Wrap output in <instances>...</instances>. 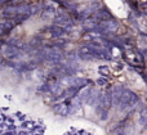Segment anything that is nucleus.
Masks as SVG:
<instances>
[{"label":"nucleus","instance_id":"f257e3e1","mask_svg":"<svg viewBox=\"0 0 147 135\" xmlns=\"http://www.w3.org/2000/svg\"><path fill=\"white\" fill-rule=\"evenodd\" d=\"M137 103H138L137 95L133 92H130V90H124V93H123V95H121V99H120L117 106H119L120 111H125V110H128V108L134 107Z\"/></svg>","mask_w":147,"mask_h":135},{"label":"nucleus","instance_id":"f03ea898","mask_svg":"<svg viewBox=\"0 0 147 135\" xmlns=\"http://www.w3.org/2000/svg\"><path fill=\"white\" fill-rule=\"evenodd\" d=\"M117 27H119V23L111 18V19L99 22L94 31H97V32H99V33H111V32H115V31L117 30Z\"/></svg>","mask_w":147,"mask_h":135},{"label":"nucleus","instance_id":"7ed1b4c3","mask_svg":"<svg viewBox=\"0 0 147 135\" xmlns=\"http://www.w3.org/2000/svg\"><path fill=\"white\" fill-rule=\"evenodd\" d=\"M4 55L7 57L8 59H17L21 57V53L18 50L17 46H13V45H7L4 49Z\"/></svg>","mask_w":147,"mask_h":135},{"label":"nucleus","instance_id":"20e7f679","mask_svg":"<svg viewBox=\"0 0 147 135\" xmlns=\"http://www.w3.org/2000/svg\"><path fill=\"white\" fill-rule=\"evenodd\" d=\"M124 90L125 89L121 86V85H116V86L112 89V104H119Z\"/></svg>","mask_w":147,"mask_h":135},{"label":"nucleus","instance_id":"39448f33","mask_svg":"<svg viewBox=\"0 0 147 135\" xmlns=\"http://www.w3.org/2000/svg\"><path fill=\"white\" fill-rule=\"evenodd\" d=\"M92 17L97 21V22H103V21H107V19H111V14H110L107 10H97V12L93 13Z\"/></svg>","mask_w":147,"mask_h":135},{"label":"nucleus","instance_id":"423d86ee","mask_svg":"<svg viewBox=\"0 0 147 135\" xmlns=\"http://www.w3.org/2000/svg\"><path fill=\"white\" fill-rule=\"evenodd\" d=\"M48 31L52 33V36H54V37H62V36L66 33V30L59 25L51 26V27H48Z\"/></svg>","mask_w":147,"mask_h":135},{"label":"nucleus","instance_id":"0eeeda50","mask_svg":"<svg viewBox=\"0 0 147 135\" xmlns=\"http://www.w3.org/2000/svg\"><path fill=\"white\" fill-rule=\"evenodd\" d=\"M101 99H102L101 93H99L98 90H92L90 97H89V99L86 100V104H89V106H97V103H98Z\"/></svg>","mask_w":147,"mask_h":135},{"label":"nucleus","instance_id":"6e6552de","mask_svg":"<svg viewBox=\"0 0 147 135\" xmlns=\"http://www.w3.org/2000/svg\"><path fill=\"white\" fill-rule=\"evenodd\" d=\"M54 111H56L57 115L62 116V117H66L69 115V107L66 106V103H59V104L54 106Z\"/></svg>","mask_w":147,"mask_h":135},{"label":"nucleus","instance_id":"1a4fd4ad","mask_svg":"<svg viewBox=\"0 0 147 135\" xmlns=\"http://www.w3.org/2000/svg\"><path fill=\"white\" fill-rule=\"evenodd\" d=\"M112 104V92H106L103 94V97H102V106H103V108H106V110H109L110 107H111Z\"/></svg>","mask_w":147,"mask_h":135},{"label":"nucleus","instance_id":"9d476101","mask_svg":"<svg viewBox=\"0 0 147 135\" xmlns=\"http://www.w3.org/2000/svg\"><path fill=\"white\" fill-rule=\"evenodd\" d=\"M138 124L141 126L147 125V108L146 107H142L140 110V113H138Z\"/></svg>","mask_w":147,"mask_h":135},{"label":"nucleus","instance_id":"9b49d317","mask_svg":"<svg viewBox=\"0 0 147 135\" xmlns=\"http://www.w3.org/2000/svg\"><path fill=\"white\" fill-rule=\"evenodd\" d=\"M4 17H16L17 15V7H8L3 10Z\"/></svg>","mask_w":147,"mask_h":135},{"label":"nucleus","instance_id":"f8f14e48","mask_svg":"<svg viewBox=\"0 0 147 135\" xmlns=\"http://www.w3.org/2000/svg\"><path fill=\"white\" fill-rule=\"evenodd\" d=\"M54 13H56V10H54L53 7H48L43 12V17L47 18V17H51V15H53Z\"/></svg>","mask_w":147,"mask_h":135},{"label":"nucleus","instance_id":"ddd939ff","mask_svg":"<svg viewBox=\"0 0 147 135\" xmlns=\"http://www.w3.org/2000/svg\"><path fill=\"white\" fill-rule=\"evenodd\" d=\"M98 115H99V118H101L102 121L107 120V117H109V110H106V108H103V110H102L101 112L98 113Z\"/></svg>","mask_w":147,"mask_h":135},{"label":"nucleus","instance_id":"4468645a","mask_svg":"<svg viewBox=\"0 0 147 135\" xmlns=\"http://www.w3.org/2000/svg\"><path fill=\"white\" fill-rule=\"evenodd\" d=\"M97 84H98L99 86H105V85L107 84V80L103 79V77H99V79L97 80Z\"/></svg>","mask_w":147,"mask_h":135},{"label":"nucleus","instance_id":"2eb2a0df","mask_svg":"<svg viewBox=\"0 0 147 135\" xmlns=\"http://www.w3.org/2000/svg\"><path fill=\"white\" fill-rule=\"evenodd\" d=\"M98 70H99V72H101L102 75H107V74H109V68H107L106 66H101Z\"/></svg>","mask_w":147,"mask_h":135},{"label":"nucleus","instance_id":"dca6fc26","mask_svg":"<svg viewBox=\"0 0 147 135\" xmlns=\"http://www.w3.org/2000/svg\"><path fill=\"white\" fill-rule=\"evenodd\" d=\"M38 12V8L36 7H30V10H28V15H34Z\"/></svg>","mask_w":147,"mask_h":135},{"label":"nucleus","instance_id":"f3484780","mask_svg":"<svg viewBox=\"0 0 147 135\" xmlns=\"http://www.w3.org/2000/svg\"><path fill=\"white\" fill-rule=\"evenodd\" d=\"M7 129H8V130H10V131H14L16 130V126L14 125H9V126H7Z\"/></svg>","mask_w":147,"mask_h":135},{"label":"nucleus","instance_id":"a211bd4d","mask_svg":"<svg viewBox=\"0 0 147 135\" xmlns=\"http://www.w3.org/2000/svg\"><path fill=\"white\" fill-rule=\"evenodd\" d=\"M31 126V122H23L22 124V128H30Z\"/></svg>","mask_w":147,"mask_h":135},{"label":"nucleus","instance_id":"6ab92c4d","mask_svg":"<svg viewBox=\"0 0 147 135\" xmlns=\"http://www.w3.org/2000/svg\"><path fill=\"white\" fill-rule=\"evenodd\" d=\"M4 135H14V133H13V131H10V130H9V131H8V133H5Z\"/></svg>","mask_w":147,"mask_h":135},{"label":"nucleus","instance_id":"aec40b11","mask_svg":"<svg viewBox=\"0 0 147 135\" xmlns=\"http://www.w3.org/2000/svg\"><path fill=\"white\" fill-rule=\"evenodd\" d=\"M7 1H12V0H1V4H4V3H7Z\"/></svg>","mask_w":147,"mask_h":135},{"label":"nucleus","instance_id":"412c9836","mask_svg":"<svg viewBox=\"0 0 147 135\" xmlns=\"http://www.w3.org/2000/svg\"><path fill=\"white\" fill-rule=\"evenodd\" d=\"M18 135H27V134H26L25 131H22V133H18Z\"/></svg>","mask_w":147,"mask_h":135},{"label":"nucleus","instance_id":"4be33fe9","mask_svg":"<svg viewBox=\"0 0 147 135\" xmlns=\"http://www.w3.org/2000/svg\"><path fill=\"white\" fill-rule=\"evenodd\" d=\"M145 54H146V57H147V50H145Z\"/></svg>","mask_w":147,"mask_h":135},{"label":"nucleus","instance_id":"5701e85b","mask_svg":"<svg viewBox=\"0 0 147 135\" xmlns=\"http://www.w3.org/2000/svg\"><path fill=\"white\" fill-rule=\"evenodd\" d=\"M145 129H146V130H147V125H146V126H145Z\"/></svg>","mask_w":147,"mask_h":135},{"label":"nucleus","instance_id":"b1692460","mask_svg":"<svg viewBox=\"0 0 147 135\" xmlns=\"http://www.w3.org/2000/svg\"><path fill=\"white\" fill-rule=\"evenodd\" d=\"M0 4H1V0H0Z\"/></svg>","mask_w":147,"mask_h":135}]
</instances>
